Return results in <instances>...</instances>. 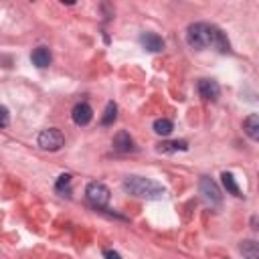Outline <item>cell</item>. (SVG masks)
<instances>
[{
	"mask_svg": "<svg viewBox=\"0 0 259 259\" xmlns=\"http://www.w3.org/2000/svg\"><path fill=\"white\" fill-rule=\"evenodd\" d=\"M123 190L138 198H160L164 194V186L144 178V176H125L123 178Z\"/></svg>",
	"mask_w": 259,
	"mask_h": 259,
	"instance_id": "obj_1",
	"label": "cell"
},
{
	"mask_svg": "<svg viewBox=\"0 0 259 259\" xmlns=\"http://www.w3.org/2000/svg\"><path fill=\"white\" fill-rule=\"evenodd\" d=\"M214 30L217 26L214 24H206V22H194L186 28V42L196 49V51H202V49H208L214 45Z\"/></svg>",
	"mask_w": 259,
	"mask_h": 259,
	"instance_id": "obj_2",
	"label": "cell"
},
{
	"mask_svg": "<svg viewBox=\"0 0 259 259\" xmlns=\"http://www.w3.org/2000/svg\"><path fill=\"white\" fill-rule=\"evenodd\" d=\"M85 196L87 200L95 206V208H105L109 204V198H111V192L105 184L101 182H89L87 188H85Z\"/></svg>",
	"mask_w": 259,
	"mask_h": 259,
	"instance_id": "obj_3",
	"label": "cell"
},
{
	"mask_svg": "<svg viewBox=\"0 0 259 259\" xmlns=\"http://www.w3.org/2000/svg\"><path fill=\"white\" fill-rule=\"evenodd\" d=\"M38 146L47 152H57L65 146V136L57 130V127H49V130H42L38 134Z\"/></svg>",
	"mask_w": 259,
	"mask_h": 259,
	"instance_id": "obj_4",
	"label": "cell"
},
{
	"mask_svg": "<svg viewBox=\"0 0 259 259\" xmlns=\"http://www.w3.org/2000/svg\"><path fill=\"white\" fill-rule=\"evenodd\" d=\"M198 190H200L202 198H204L208 204H212V206H219V204L223 202V194H221V188L217 186V182H214L212 178H208V176H202V178H200V182H198Z\"/></svg>",
	"mask_w": 259,
	"mask_h": 259,
	"instance_id": "obj_5",
	"label": "cell"
},
{
	"mask_svg": "<svg viewBox=\"0 0 259 259\" xmlns=\"http://www.w3.org/2000/svg\"><path fill=\"white\" fill-rule=\"evenodd\" d=\"M71 117L77 125H87L93 119V109H91L89 103H77L71 111Z\"/></svg>",
	"mask_w": 259,
	"mask_h": 259,
	"instance_id": "obj_6",
	"label": "cell"
},
{
	"mask_svg": "<svg viewBox=\"0 0 259 259\" xmlns=\"http://www.w3.org/2000/svg\"><path fill=\"white\" fill-rule=\"evenodd\" d=\"M140 42H142V47H144L146 51H150V53H160V51L164 49V40H162V36H158L156 32H144V34L140 36Z\"/></svg>",
	"mask_w": 259,
	"mask_h": 259,
	"instance_id": "obj_7",
	"label": "cell"
},
{
	"mask_svg": "<svg viewBox=\"0 0 259 259\" xmlns=\"http://www.w3.org/2000/svg\"><path fill=\"white\" fill-rule=\"evenodd\" d=\"M198 93H200L202 99H217L219 93H221V87L212 79H200L198 81Z\"/></svg>",
	"mask_w": 259,
	"mask_h": 259,
	"instance_id": "obj_8",
	"label": "cell"
},
{
	"mask_svg": "<svg viewBox=\"0 0 259 259\" xmlns=\"http://www.w3.org/2000/svg\"><path fill=\"white\" fill-rule=\"evenodd\" d=\"M113 150H117V152H132V150H136L132 136L127 132H123V130L117 132L113 136Z\"/></svg>",
	"mask_w": 259,
	"mask_h": 259,
	"instance_id": "obj_9",
	"label": "cell"
},
{
	"mask_svg": "<svg viewBox=\"0 0 259 259\" xmlns=\"http://www.w3.org/2000/svg\"><path fill=\"white\" fill-rule=\"evenodd\" d=\"M160 154H174V152H184L188 150V144L184 140H170V142H160L156 146Z\"/></svg>",
	"mask_w": 259,
	"mask_h": 259,
	"instance_id": "obj_10",
	"label": "cell"
},
{
	"mask_svg": "<svg viewBox=\"0 0 259 259\" xmlns=\"http://www.w3.org/2000/svg\"><path fill=\"white\" fill-rule=\"evenodd\" d=\"M243 130H245V134L251 138V140H259V115L257 113H251V115H247L245 119H243Z\"/></svg>",
	"mask_w": 259,
	"mask_h": 259,
	"instance_id": "obj_11",
	"label": "cell"
},
{
	"mask_svg": "<svg viewBox=\"0 0 259 259\" xmlns=\"http://www.w3.org/2000/svg\"><path fill=\"white\" fill-rule=\"evenodd\" d=\"M30 59H32V63H34L36 67H40V69L49 67V65H51V61H53L51 51H49L47 47H38V49H34V51H32V55H30Z\"/></svg>",
	"mask_w": 259,
	"mask_h": 259,
	"instance_id": "obj_12",
	"label": "cell"
},
{
	"mask_svg": "<svg viewBox=\"0 0 259 259\" xmlns=\"http://www.w3.org/2000/svg\"><path fill=\"white\" fill-rule=\"evenodd\" d=\"M239 249H241L245 259H259V245H257V241H253V239L241 241Z\"/></svg>",
	"mask_w": 259,
	"mask_h": 259,
	"instance_id": "obj_13",
	"label": "cell"
},
{
	"mask_svg": "<svg viewBox=\"0 0 259 259\" xmlns=\"http://www.w3.org/2000/svg\"><path fill=\"white\" fill-rule=\"evenodd\" d=\"M221 178H223V186L227 188L229 194H233V196H241V188H239V184H237V180H235V176H233L231 172H223Z\"/></svg>",
	"mask_w": 259,
	"mask_h": 259,
	"instance_id": "obj_14",
	"label": "cell"
},
{
	"mask_svg": "<svg viewBox=\"0 0 259 259\" xmlns=\"http://www.w3.org/2000/svg\"><path fill=\"white\" fill-rule=\"evenodd\" d=\"M219 53H229L231 51V45H229V38L225 36V32L217 26V30H214V45H212Z\"/></svg>",
	"mask_w": 259,
	"mask_h": 259,
	"instance_id": "obj_15",
	"label": "cell"
},
{
	"mask_svg": "<svg viewBox=\"0 0 259 259\" xmlns=\"http://www.w3.org/2000/svg\"><path fill=\"white\" fill-rule=\"evenodd\" d=\"M117 117V105L113 101H109L105 105V111H103V117H101V125H111Z\"/></svg>",
	"mask_w": 259,
	"mask_h": 259,
	"instance_id": "obj_16",
	"label": "cell"
},
{
	"mask_svg": "<svg viewBox=\"0 0 259 259\" xmlns=\"http://www.w3.org/2000/svg\"><path fill=\"white\" fill-rule=\"evenodd\" d=\"M154 132L158 134V136H170V132H172V121L170 119H164V117H160V119H156L154 121Z\"/></svg>",
	"mask_w": 259,
	"mask_h": 259,
	"instance_id": "obj_17",
	"label": "cell"
},
{
	"mask_svg": "<svg viewBox=\"0 0 259 259\" xmlns=\"http://www.w3.org/2000/svg\"><path fill=\"white\" fill-rule=\"evenodd\" d=\"M55 188L61 194H71V176L69 174H61L59 180H57V184H55Z\"/></svg>",
	"mask_w": 259,
	"mask_h": 259,
	"instance_id": "obj_18",
	"label": "cell"
},
{
	"mask_svg": "<svg viewBox=\"0 0 259 259\" xmlns=\"http://www.w3.org/2000/svg\"><path fill=\"white\" fill-rule=\"evenodd\" d=\"M8 123H10V113H8L6 105L0 103V127H6Z\"/></svg>",
	"mask_w": 259,
	"mask_h": 259,
	"instance_id": "obj_19",
	"label": "cell"
},
{
	"mask_svg": "<svg viewBox=\"0 0 259 259\" xmlns=\"http://www.w3.org/2000/svg\"><path fill=\"white\" fill-rule=\"evenodd\" d=\"M103 257H105V259H121V255H119L117 251H111V249H105V251H103Z\"/></svg>",
	"mask_w": 259,
	"mask_h": 259,
	"instance_id": "obj_20",
	"label": "cell"
},
{
	"mask_svg": "<svg viewBox=\"0 0 259 259\" xmlns=\"http://www.w3.org/2000/svg\"><path fill=\"white\" fill-rule=\"evenodd\" d=\"M251 225H253L251 229H257V217H253V219H251Z\"/></svg>",
	"mask_w": 259,
	"mask_h": 259,
	"instance_id": "obj_21",
	"label": "cell"
}]
</instances>
